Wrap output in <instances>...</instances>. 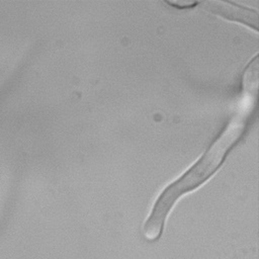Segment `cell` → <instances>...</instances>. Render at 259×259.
Returning a JSON list of instances; mask_svg holds the SVG:
<instances>
[{
  "instance_id": "1",
  "label": "cell",
  "mask_w": 259,
  "mask_h": 259,
  "mask_svg": "<svg viewBox=\"0 0 259 259\" xmlns=\"http://www.w3.org/2000/svg\"><path fill=\"white\" fill-rule=\"evenodd\" d=\"M244 106L233 117L207 151L178 179L169 184L156 199L152 210L143 226V235L147 241L156 242L161 238L165 222L175 202L185 193L199 187L221 166L227 153L240 140L254 103L248 90H245Z\"/></svg>"
},
{
  "instance_id": "2",
  "label": "cell",
  "mask_w": 259,
  "mask_h": 259,
  "mask_svg": "<svg viewBox=\"0 0 259 259\" xmlns=\"http://www.w3.org/2000/svg\"><path fill=\"white\" fill-rule=\"evenodd\" d=\"M201 8L222 18L247 25L257 31L258 13L253 9L228 1H204L201 2Z\"/></svg>"
}]
</instances>
